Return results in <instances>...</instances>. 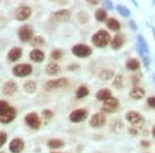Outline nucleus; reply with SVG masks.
Instances as JSON below:
<instances>
[{"instance_id":"nucleus-1","label":"nucleus","mask_w":155,"mask_h":153,"mask_svg":"<svg viewBox=\"0 0 155 153\" xmlns=\"http://www.w3.org/2000/svg\"><path fill=\"white\" fill-rule=\"evenodd\" d=\"M110 42H111V35L109 34V32L104 29L98 30L92 36V42L98 48L106 47Z\"/></svg>"},{"instance_id":"nucleus-2","label":"nucleus","mask_w":155,"mask_h":153,"mask_svg":"<svg viewBox=\"0 0 155 153\" xmlns=\"http://www.w3.org/2000/svg\"><path fill=\"white\" fill-rule=\"evenodd\" d=\"M32 71V65L28 63H22V64H17L16 66L12 68V74L14 76L19 77V78H25L29 75H31Z\"/></svg>"},{"instance_id":"nucleus-3","label":"nucleus","mask_w":155,"mask_h":153,"mask_svg":"<svg viewBox=\"0 0 155 153\" xmlns=\"http://www.w3.org/2000/svg\"><path fill=\"white\" fill-rule=\"evenodd\" d=\"M17 116V111L14 107H8L6 108L4 111L0 113V122L1 123H11L12 121H14L15 118Z\"/></svg>"},{"instance_id":"nucleus-4","label":"nucleus","mask_w":155,"mask_h":153,"mask_svg":"<svg viewBox=\"0 0 155 153\" xmlns=\"http://www.w3.org/2000/svg\"><path fill=\"white\" fill-rule=\"evenodd\" d=\"M68 85V80L66 78H59V79H55V80H51V81H48L45 85V89L48 90H53V89H57V88H64Z\"/></svg>"},{"instance_id":"nucleus-5","label":"nucleus","mask_w":155,"mask_h":153,"mask_svg":"<svg viewBox=\"0 0 155 153\" xmlns=\"http://www.w3.org/2000/svg\"><path fill=\"white\" fill-rule=\"evenodd\" d=\"M71 52L77 57H88L92 54V49L87 45H76L72 47Z\"/></svg>"},{"instance_id":"nucleus-6","label":"nucleus","mask_w":155,"mask_h":153,"mask_svg":"<svg viewBox=\"0 0 155 153\" xmlns=\"http://www.w3.org/2000/svg\"><path fill=\"white\" fill-rule=\"evenodd\" d=\"M25 122H26V124L28 125L29 127H31L32 129H38L41 125V118H39L38 115L34 112L29 113V114H27L26 116H25Z\"/></svg>"},{"instance_id":"nucleus-7","label":"nucleus","mask_w":155,"mask_h":153,"mask_svg":"<svg viewBox=\"0 0 155 153\" xmlns=\"http://www.w3.org/2000/svg\"><path fill=\"white\" fill-rule=\"evenodd\" d=\"M18 35L21 42H27L32 39V35H33V30L29 25H23L18 30Z\"/></svg>"},{"instance_id":"nucleus-8","label":"nucleus","mask_w":155,"mask_h":153,"mask_svg":"<svg viewBox=\"0 0 155 153\" xmlns=\"http://www.w3.org/2000/svg\"><path fill=\"white\" fill-rule=\"evenodd\" d=\"M106 123H107V117L104 114H101V113L94 114L89 121L90 126L93 127V128H101Z\"/></svg>"},{"instance_id":"nucleus-9","label":"nucleus","mask_w":155,"mask_h":153,"mask_svg":"<svg viewBox=\"0 0 155 153\" xmlns=\"http://www.w3.org/2000/svg\"><path fill=\"white\" fill-rule=\"evenodd\" d=\"M88 116V112L85 109H78L72 111L71 114H69V120L71 122H74V123H78V122H82L84 121L85 119Z\"/></svg>"},{"instance_id":"nucleus-10","label":"nucleus","mask_w":155,"mask_h":153,"mask_svg":"<svg viewBox=\"0 0 155 153\" xmlns=\"http://www.w3.org/2000/svg\"><path fill=\"white\" fill-rule=\"evenodd\" d=\"M126 119L129 121L132 125L137 126V125H141L144 123V117L141 113L136 111H130L126 113Z\"/></svg>"},{"instance_id":"nucleus-11","label":"nucleus","mask_w":155,"mask_h":153,"mask_svg":"<svg viewBox=\"0 0 155 153\" xmlns=\"http://www.w3.org/2000/svg\"><path fill=\"white\" fill-rule=\"evenodd\" d=\"M119 108V100L116 98V97H111L106 101H104V105H102V110L104 112L107 113H113L116 112Z\"/></svg>"},{"instance_id":"nucleus-12","label":"nucleus","mask_w":155,"mask_h":153,"mask_svg":"<svg viewBox=\"0 0 155 153\" xmlns=\"http://www.w3.org/2000/svg\"><path fill=\"white\" fill-rule=\"evenodd\" d=\"M9 151L12 153H21L25 148V143L20 138H16L9 143Z\"/></svg>"},{"instance_id":"nucleus-13","label":"nucleus","mask_w":155,"mask_h":153,"mask_svg":"<svg viewBox=\"0 0 155 153\" xmlns=\"http://www.w3.org/2000/svg\"><path fill=\"white\" fill-rule=\"evenodd\" d=\"M31 8L29 6H21L20 8H18V11L16 12V19L18 21H25L31 16Z\"/></svg>"},{"instance_id":"nucleus-14","label":"nucleus","mask_w":155,"mask_h":153,"mask_svg":"<svg viewBox=\"0 0 155 153\" xmlns=\"http://www.w3.org/2000/svg\"><path fill=\"white\" fill-rule=\"evenodd\" d=\"M18 90V85L15 81H7L2 86V93L5 95H12Z\"/></svg>"},{"instance_id":"nucleus-15","label":"nucleus","mask_w":155,"mask_h":153,"mask_svg":"<svg viewBox=\"0 0 155 153\" xmlns=\"http://www.w3.org/2000/svg\"><path fill=\"white\" fill-rule=\"evenodd\" d=\"M71 17V12L68 9H60L58 12H55L53 15H52V19L54 21L57 22H64L67 21Z\"/></svg>"},{"instance_id":"nucleus-16","label":"nucleus","mask_w":155,"mask_h":153,"mask_svg":"<svg viewBox=\"0 0 155 153\" xmlns=\"http://www.w3.org/2000/svg\"><path fill=\"white\" fill-rule=\"evenodd\" d=\"M23 55V50L21 48H18V47H15L12 49L9 50V52L7 53V59L9 61H17L18 59H20Z\"/></svg>"},{"instance_id":"nucleus-17","label":"nucleus","mask_w":155,"mask_h":153,"mask_svg":"<svg viewBox=\"0 0 155 153\" xmlns=\"http://www.w3.org/2000/svg\"><path fill=\"white\" fill-rule=\"evenodd\" d=\"M124 42H125V37H124L123 34L119 33V34H116L114 38L112 39L111 46H112V48H113L114 50H118L122 46H123Z\"/></svg>"},{"instance_id":"nucleus-18","label":"nucleus","mask_w":155,"mask_h":153,"mask_svg":"<svg viewBox=\"0 0 155 153\" xmlns=\"http://www.w3.org/2000/svg\"><path fill=\"white\" fill-rule=\"evenodd\" d=\"M111 97H113L112 96V92H111V90L107 88L98 90L96 93V98L98 100H101V101H106V100L111 98Z\"/></svg>"},{"instance_id":"nucleus-19","label":"nucleus","mask_w":155,"mask_h":153,"mask_svg":"<svg viewBox=\"0 0 155 153\" xmlns=\"http://www.w3.org/2000/svg\"><path fill=\"white\" fill-rule=\"evenodd\" d=\"M30 59L34 62H38V63H41V62L44 61V59H45L44 52L41 51V50H38V49L33 50V51H31V53H30Z\"/></svg>"},{"instance_id":"nucleus-20","label":"nucleus","mask_w":155,"mask_h":153,"mask_svg":"<svg viewBox=\"0 0 155 153\" xmlns=\"http://www.w3.org/2000/svg\"><path fill=\"white\" fill-rule=\"evenodd\" d=\"M129 96L134 99H141L145 96V90L141 87H134L129 92Z\"/></svg>"},{"instance_id":"nucleus-21","label":"nucleus","mask_w":155,"mask_h":153,"mask_svg":"<svg viewBox=\"0 0 155 153\" xmlns=\"http://www.w3.org/2000/svg\"><path fill=\"white\" fill-rule=\"evenodd\" d=\"M46 72L49 76H55L60 72V66L55 62H50L46 67Z\"/></svg>"},{"instance_id":"nucleus-22","label":"nucleus","mask_w":155,"mask_h":153,"mask_svg":"<svg viewBox=\"0 0 155 153\" xmlns=\"http://www.w3.org/2000/svg\"><path fill=\"white\" fill-rule=\"evenodd\" d=\"M125 65H126V68L129 69V71H137L140 67V62L136 58H129L126 61Z\"/></svg>"},{"instance_id":"nucleus-23","label":"nucleus","mask_w":155,"mask_h":153,"mask_svg":"<svg viewBox=\"0 0 155 153\" xmlns=\"http://www.w3.org/2000/svg\"><path fill=\"white\" fill-rule=\"evenodd\" d=\"M107 28L110 30H112V31H118V30H120V28H121V25H120L119 22L117 21L116 19H113V18L107 20Z\"/></svg>"},{"instance_id":"nucleus-24","label":"nucleus","mask_w":155,"mask_h":153,"mask_svg":"<svg viewBox=\"0 0 155 153\" xmlns=\"http://www.w3.org/2000/svg\"><path fill=\"white\" fill-rule=\"evenodd\" d=\"M64 146V142L59 139H51L48 141V147L51 149H59Z\"/></svg>"},{"instance_id":"nucleus-25","label":"nucleus","mask_w":155,"mask_h":153,"mask_svg":"<svg viewBox=\"0 0 155 153\" xmlns=\"http://www.w3.org/2000/svg\"><path fill=\"white\" fill-rule=\"evenodd\" d=\"M137 45H139V47L141 48L142 51H143L144 53H146V54L149 53L148 44H147L146 39H145L144 37L141 35V34H139V35H137Z\"/></svg>"},{"instance_id":"nucleus-26","label":"nucleus","mask_w":155,"mask_h":153,"mask_svg":"<svg viewBox=\"0 0 155 153\" xmlns=\"http://www.w3.org/2000/svg\"><path fill=\"white\" fill-rule=\"evenodd\" d=\"M36 83L34 81H26L24 83V90L28 93H34L36 91Z\"/></svg>"},{"instance_id":"nucleus-27","label":"nucleus","mask_w":155,"mask_h":153,"mask_svg":"<svg viewBox=\"0 0 155 153\" xmlns=\"http://www.w3.org/2000/svg\"><path fill=\"white\" fill-rule=\"evenodd\" d=\"M89 94V89L86 86H81L77 89L76 91V96L77 98H84Z\"/></svg>"},{"instance_id":"nucleus-28","label":"nucleus","mask_w":155,"mask_h":153,"mask_svg":"<svg viewBox=\"0 0 155 153\" xmlns=\"http://www.w3.org/2000/svg\"><path fill=\"white\" fill-rule=\"evenodd\" d=\"M107 12L104 11V9L98 8V9H97V11L95 12V18H96L97 21H99V22L106 21V20H107Z\"/></svg>"},{"instance_id":"nucleus-29","label":"nucleus","mask_w":155,"mask_h":153,"mask_svg":"<svg viewBox=\"0 0 155 153\" xmlns=\"http://www.w3.org/2000/svg\"><path fill=\"white\" fill-rule=\"evenodd\" d=\"M123 84H124V80H123V76L122 75H117L114 79V82H113V86L115 88L117 89H120L123 87Z\"/></svg>"},{"instance_id":"nucleus-30","label":"nucleus","mask_w":155,"mask_h":153,"mask_svg":"<svg viewBox=\"0 0 155 153\" xmlns=\"http://www.w3.org/2000/svg\"><path fill=\"white\" fill-rule=\"evenodd\" d=\"M116 8H117V11H118L119 14L121 15L122 17H124V18H127V17L130 16V11H129L126 6L121 5V4H118V5L116 6Z\"/></svg>"},{"instance_id":"nucleus-31","label":"nucleus","mask_w":155,"mask_h":153,"mask_svg":"<svg viewBox=\"0 0 155 153\" xmlns=\"http://www.w3.org/2000/svg\"><path fill=\"white\" fill-rule=\"evenodd\" d=\"M113 77H114V72L112 71H109V69H104V71H102L101 72V79L104 80V81L111 80Z\"/></svg>"},{"instance_id":"nucleus-32","label":"nucleus","mask_w":155,"mask_h":153,"mask_svg":"<svg viewBox=\"0 0 155 153\" xmlns=\"http://www.w3.org/2000/svg\"><path fill=\"white\" fill-rule=\"evenodd\" d=\"M45 44V39L42 38L41 36H35L31 39V45L33 47H38V46H42Z\"/></svg>"},{"instance_id":"nucleus-33","label":"nucleus","mask_w":155,"mask_h":153,"mask_svg":"<svg viewBox=\"0 0 155 153\" xmlns=\"http://www.w3.org/2000/svg\"><path fill=\"white\" fill-rule=\"evenodd\" d=\"M62 57V52L58 49H55L51 52V58L54 60V61H57Z\"/></svg>"},{"instance_id":"nucleus-34","label":"nucleus","mask_w":155,"mask_h":153,"mask_svg":"<svg viewBox=\"0 0 155 153\" xmlns=\"http://www.w3.org/2000/svg\"><path fill=\"white\" fill-rule=\"evenodd\" d=\"M41 114H42V117H44L45 119H47V120L52 119V117L54 116V113L52 112L51 110H44Z\"/></svg>"},{"instance_id":"nucleus-35","label":"nucleus","mask_w":155,"mask_h":153,"mask_svg":"<svg viewBox=\"0 0 155 153\" xmlns=\"http://www.w3.org/2000/svg\"><path fill=\"white\" fill-rule=\"evenodd\" d=\"M6 140H7V135L5 132H0V148L5 144Z\"/></svg>"},{"instance_id":"nucleus-36","label":"nucleus","mask_w":155,"mask_h":153,"mask_svg":"<svg viewBox=\"0 0 155 153\" xmlns=\"http://www.w3.org/2000/svg\"><path fill=\"white\" fill-rule=\"evenodd\" d=\"M147 104H148V106L150 108H152V109H155V96L149 97V98L147 99Z\"/></svg>"},{"instance_id":"nucleus-37","label":"nucleus","mask_w":155,"mask_h":153,"mask_svg":"<svg viewBox=\"0 0 155 153\" xmlns=\"http://www.w3.org/2000/svg\"><path fill=\"white\" fill-rule=\"evenodd\" d=\"M8 107H9L8 104H7L5 100H0V113H1L2 111H4V110Z\"/></svg>"},{"instance_id":"nucleus-38","label":"nucleus","mask_w":155,"mask_h":153,"mask_svg":"<svg viewBox=\"0 0 155 153\" xmlns=\"http://www.w3.org/2000/svg\"><path fill=\"white\" fill-rule=\"evenodd\" d=\"M104 6L106 7L107 9H109V11H112L113 9V3H112L111 1H104Z\"/></svg>"},{"instance_id":"nucleus-39","label":"nucleus","mask_w":155,"mask_h":153,"mask_svg":"<svg viewBox=\"0 0 155 153\" xmlns=\"http://www.w3.org/2000/svg\"><path fill=\"white\" fill-rule=\"evenodd\" d=\"M143 60H144V64H145V67H146L147 69L149 68V59H148V57H143Z\"/></svg>"},{"instance_id":"nucleus-40","label":"nucleus","mask_w":155,"mask_h":153,"mask_svg":"<svg viewBox=\"0 0 155 153\" xmlns=\"http://www.w3.org/2000/svg\"><path fill=\"white\" fill-rule=\"evenodd\" d=\"M79 65L78 64H71V65H68V69L69 71H74V69H78L79 68Z\"/></svg>"},{"instance_id":"nucleus-41","label":"nucleus","mask_w":155,"mask_h":153,"mask_svg":"<svg viewBox=\"0 0 155 153\" xmlns=\"http://www.w3.org/2000/svg\"><path fill=\"white\" fill-rule=\"evenodd\" d=\"M129 25H130L132 30H137V25L134 23V21H129Z\"/></svg>"},{"instance_id":"nucleus-42","label":"nucleus","mask_w":155,"mask_h":153,"mask_svg":"<svg viewBox=\"0 0 155 153\" xmlns=\"http://www.w3.org/2000/svg\"><path fill=\"white\" fill-rule=\"evenodd\" d=\"M141 144H142V146H143V147H149L150 146V143L148 141H142Z\"/></svg>"},{"instance_id":"nucleus-43","label":"nucleus","mask_w":155,"mask_h":153,"mask_svg":"<svg viewBox=\"0 0 155 153\" xmlns=\"http://www.w3.org/2000/svg\"><path fill=\"white\" fill-rule=\"evenodd\" d=\"M90 4H97L98 3V1H93V0H90V1H88Z\"/></svg>"},{"instance_id":"nucleus-44","label":"nucleus","mask_w":155,"mask_h":153,"mask_svg":"<svg viewBox=\"0 0 155 153\" xmlns=\"http://www.w3.org/2000/svg\"><path fill=\"white\" fill-rule=\"evenodd\" d=\"M151 30H152V33H153V37L155 39V28H154V27H151Z\"/></svg>"},{"instance_id":"nucleus-45","label":"nucleus","mask_w":155,"mask_h":153,"mask_svg":"<svg viewBox=\"0 0 155 153\" xmlns=\"http://www.w3.org/2000/svg\"><path fill=\"white\" fill-rule=\"evenodd\" d=\"M152 134H153V137H155V126L153 127V129H152Z\"/></svg>"},{"instance_id":"nucleus-46","label":"nucleus","mask_w":155,"mask_h":153,"mask_svg":"<svg viewBox=\"0 0 155 153\" xmlns=\"http://www.w3.org/2000/svg\"><path fill=\"white\" fill-rule=\"evenodd\" d=\"M153 80H154V83H155V72L153 74Z\"/></svg>"},{"instance_id":"nucleus-47","label":"nucleus","mask_w":155,"mask_h":153,"mask_svg":"<svg viewBox=\"0 0 155 153\" xmlns=\"http://www.w3.org/2000/svg\"><path fill=\"white\" fill-rule=\"evenodd\" d=\"M52 153H59V152H52Z\"/></svg>"},{"instance_id":"nucleus-48","label":"nucleus","mask_w":155,"mask_h":153,"mask_svg":"<svg viewBox=\"0 0 155 153\" xmlns=\"http://www.w3.org/2000/svg\"><path fill=\"white\" fill-rule=\"evenodd\" d=\"M0 153H5V152H0Z\"/></svg>"}]
</instances>
